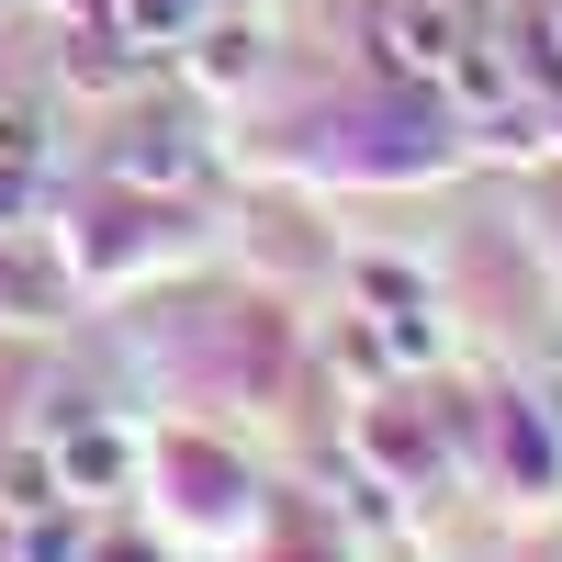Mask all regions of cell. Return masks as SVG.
Masks as SVG:
<instances>
[{
	"mask_svg": "<svg viewBox=\"0 0 562 562\" xmlns=\"http://www.w3.org/2000/svg\"><path fill=\"white\" fill-rule=\"evenodd\" d=\"M57 495H68L57 484V450H12V461H0V506H12V518H45Z\"/></svg>",
	"mask_w": 562,
	"mask_h": 562,
	"instance_id": "cell-2",
	"label": "cell"
},
{
	"mask_svg": "<svg viewBox=\"0 0 562 562\" xmlns=\"http://www.w3.org/2000/svg\"><path fill=\"white\" fill-rule=\"evenodd\" d=\"M371 34H383V57L416 68V79H450V68H461V23L439 12V0H383Z\"/></svg>",
	"mask_w": 562,
	"mask_h": 562,
	"instance_id": "cell-1",
	"label": "cell"
},
{
	"mask_svg": "<svg viewBox=\"0 0 562 562\" xmlns=\"http://www.w3.org/2000/svg\"><path fill=\"white\" fill-rule=\"evenodd\" d=\"M23 158H34V124H23L12 102H0V169H23Z\"/></svg>",
	"mask_w": 562,
	"mask_h": 562,
	"instance_id": "cell-5",
	"label": "cell"
},
{
	"mask_svg": "<svg viewBox=\"0 0 562 562\" xmlns=\"http://www.w3.org/2000/svg\"><path fill=\"white\" fill-rule=\"evenodd\" d=\"M57 484H79V495H102V484H124V439H113V428H79V439L57 450Z\"/></svg>",
	"mask_w": 562,
	"mask_h": 562,
	"instance_id": "cell-3",
	"label": "cell"
},
{
	"mask_svg": "<svg viewBox=\"0 0 562 562\" xmlns=\"http://www.w3.org/2000/svg\"><path fill=\"white\" fill-rule=\"evenodd\" d=\"M23 562H79V529L45 506V518H23Z\"/></svg>",
	"mask_w": 562,
	"mask_h": 562,
	"instance_id": "cell-4",
	"label": "cell"
},
{
	"mask_svg": "<svg viewBox=\"0 0 562 562\" xmlns=\"http://www.w3.org/2000/svg\"><path fill=\"white\" fill-rule=\"evenodd\" d=\"M540 45H551V68H562V0H551V12H540Z\"/></svg>",
	"mask_w": 562,
	"mask_h": 562,
	"instance_id": "cell-6",
	"label": "cell"
}]
</instances>
